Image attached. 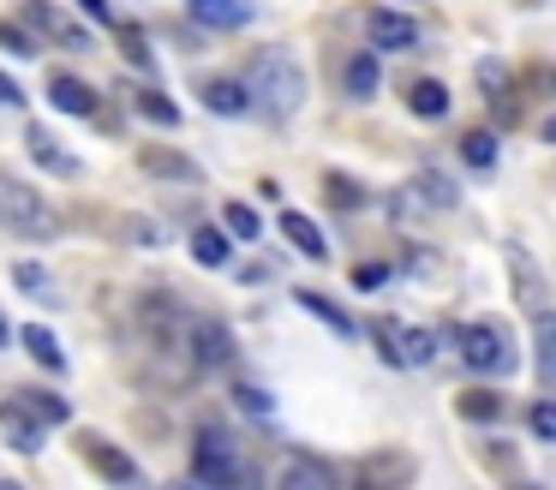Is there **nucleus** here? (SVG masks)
<instances>
[{
    "mask_svg": "<svg viewBox=\"0 0 556 490\" xmlns=\"http://www.w3.org/2000/svg\"><path fill=\"white\" fill-rule=\"evenodd\" d=\"M85 461L97 466V473L109 478V485H132V478H138V461H132V454L109 449L102 437H85Z\"/></svg>",
    "mask_w": 556,
    "mask_h": 490,
    "instance_id": "nucleus-12",
    "label": "nucleus"
},
{
    "mask_svg": "<svg viewBox=\"0 0 556 490\" xmlns=\"http://www.w3.org/2000/svg\"><path fill=\"white\" fill-rule=\"evenodd\" d=\"M121 54L132 60L138 72H156V54H150V36L138 30V24H121Z\"/></svg>",
    "mask_w": 556,
    "mask_h": 490,
    "instance_id": "nucleus-27",
    "label": "nucleus"
},
{
    "mask_svg": "<svg viewBox=\"0 0 556 490\" xmlns=\"http://www.w3.org/2000/svg\"><path fill=\"white\" fill-rule=\"evenodd\" d=\"M341 84H348L353 102H371L377 84H383V66H377V54H353V60H348V72H341Z\"/></svg>",
    "mask_w": 556,
    "mask_h": 490,
    "instance_id": "nucleus-15",
    "label": "nucleus"
},
{
    "mask_svg": "<svg viewBox=\"0 0 556 490\" xmlns=\"http://www.w3.org/2000/svg\"><path fill=\"white\" fill-rule=\"evenodd\" d=\"M0 222L13 227V234H25V239H49L54 227H61V215H54L30 186H18V179H0Z\"/></svg>",
    "mask_w": 556,
    "mask_h": 490,
    "instance_id": "nucleus-3",
    "label": "nucleus"
},
{
    "mask_svg": "<svg viewBox=\"0 0 556 490\" xmlns=\"http://www.w3.org/2000/svg\"><path fill=\"white\" fill-rule=\"evenodd\" d=\"M245 96H257V102H264L276 120H293L305 108V72L293 66L288 48H269V54H257L252 90H245Z\"/></svg>",
    "mask_w": 556,
    "mask_h": 490,
    "instance_id": "nucleus-1",
    "label": "nucleus"
},
{
    "mask_svg": "<svg viewBox=\"0 0 556 490\" xmlns=\"http://www.w3.org/2000/svg\"><path fill=\"white\" fill-rule=\"evenodd\" d=\"M383 281H389L383 263H359V269H353V287H359V293H365V287H383Z\"/></svg>",
    "mask_w": 556,
    "mask_h": 490,
    "instance_id": "nucleus-35",
    "label": "nucleus"
},
{
    "mask_svg": "<svg viewBox=\"0 0 556 490\" xmlns=\"http://www.w3.org/2000/svg\"><path fill=\"white\" fill-rule=\"evenodd\" d=\"M198 96H204V108H210V114H222V120H240L245 102H252L240 78H204V84H198Z\"/></svg>",
    "mask_w": 556,
    "mask_h": 490,
    "instance_id": "nucleus-11",
    "label": "nucleus"
},
{
    "mask_svg": "<svg viewBox=\"0 0 556 490\" xmlns=\"http://www.w3.org/2000/svg\"><path fill=\"white\" fill-rule=\"evenodd\" d=\"M78 7L90 12V18H102V24H114V12H109V0H78Z\"/></svg>",
    "mask_w": 556,
    "mask_h": 490,
    "instance_id": "nucleus-40",
    "label": "nucleus"
},
{
    "mask_svg": "<svg viewBox=\"0 0 556 490\" xmlns=\"http://www.w3.org/2000/svg\"><path fill=\"white\" fill-rule=\"evenodd\" d=\"M460 155H467L472 167H491L496 162V131H467V138H460Z\"/></svg>",
    "mask_w": 556,
    "mask_h": 490,
    "instance_id": "nucleus-30",
    "label": "nucleus"
},
{
    "mask_svg": "<svg viewBox=\"0 0 556 490\" xmlns=\"http://www.w3.org/2000/svg\"><path fill=\"white\" fill-rule=\"evenodd\" d=\"M138 162H144V174H156V179H186V186L198 179V162H186V155H174V150H156V143L138 150Z\"/></svg>",
    "mask_w": 556,
    "mask_h": 490,
    "instance_id": "nucleus-16",
    "label": "nucleus"
},
{
    "mask_svg": "<svg viewBox=\"0 0 556 490\" xmlns=\"http://www.w3.org/2000/svg\"><path fill=\"white\" fill-rule=\"evenodd\" d=\"M281 239H288V246H300L305 257H329L324 227H317L312 215H300V210H281Z\"/></svg>",
    "mask_w": 556,
    "mask_h": 490,
    "instance_id": "nucleus-14",
    "label": "nucleus"
},
{
    "mask_svg": "<svg viewBox=\"0 0 556 490\" xmlns=\"http://www.w3.org/2000/svg\"><path fill=\"white\" fill-rule=\"evenodd\" d=\"M233 401H240V406H245V413H257V418H264V413H269V406H276V401H269V394H264V389H252V382H240V389H233Z\"/></svg>",
    "mask_w": 556,
    "mask_h": 490,
    "instance_id": "nucleus-34",
    "label": "nucleus"
},
{
    "mask_svg": "<svg viewBox=\"0 0 556 490\" xmlns=\"http://www.w3.org/2000/svg\"><path fill=\"white\" fill-rule=\"evenodd\" d=\"M407 108H413L419 120H443V114H448V90H443L437 78H413V84H407Z\"/></svg>",
    "mask_w": 556,
    "mask_h": 490,
    "instance_id": "nucleus-17",
    "label": "nucleus"
},
{
    "mask_svg": "<svg viewBox=\"0 0 556 490\" xmlns=\"http://www.w3.org/2000/svg\"><path fill=\"white\" fill-rule=\"evenodd\" d=\"M25 150H30V162L49 167L54 179H73V174H78V162H73V155H66L61 143H54L49 131H42V126H30V131H25Z\"/></svg>",
    "mask_w": 556,
    "mask_h": 490,
    "instance_id": "nucleus-13",
    "label": "nucleus"
},
{
    "mask_svg": "<svg viewBox=\"0 0 556 490\" xmlns=\"http://www.w3.org/2000/svg\"><path fill=\"white\" fill-rule=\"evenodd\" d=\"M293 299H300V305L312 311V317H324V323H329V329H336V335H353V317H348V311H336V305H329L324 293H312V287H305V293H293Z\"/></svg>",
    "mask_w": 556,
    "mask_h": 490,
    "instance_id": "nucleus-26",
    "label": "nucleus"
},
{
    "mask_svg": "<svg viewBox=\"0 0 556 490\" xmlns=\"http://www.w3.org/2000/svg\"><path fill=\"white\" fill-rule=\"evenodd\" d=\"M186 347H192V359L204 370H216V365H228V359H233V335L222 329L216 317H198L192 323V341H186Z\"/></svg>",
    "mask_w": 556,
    "mask_h": 490,
    "instance_id": "nucleus-7",
    "label": "nucleus"
},
{
    "mask_svg": "<svg viewBox=\"0 0 556 490\" xmlns=\"http://www.w3.org/2000/svg\"><path fill=\"white\" fill-rule=\"evenodd\" d=\"M192 257L204 263V269H228V257H233V239L222 234V227H198V234H192Z\"/></svg>",
    "mask_w": 556,
    "mask_h": 490,
    "instance_id": "nucleus-20",
    "label": "nucleus"
},
{
    "mask_svg": "<svg viewBox=\"0 0 556 490\" xmlns=\"http://www.w3.org/2000/svg\"><path fill=\"white\" fill-rule=\"evenodd\" d=\"M0 48H13V54H30V36H25V30H0Z\"/></svg>",
    "mask_w": 556,
    "mask_h": 490,
    "instance_id": "nucleus-38",
    "label": "nucleus"
},
{
    "mask_svg": "<svg viewBox=\"0 0 556 490\" xmlns=\"http://www.w3.org/2000/svg\"><path fill=\"white\" fill-rule=\"evenodd\" d=\"M448 341H455V353L467 359L472 370H508L515 365V341H508L496 323H455Z\"/></svg>",
    "mask_w": 556,
    "mask_h": 490,
    "instance_id": "nucleus-2",
    "label": "nucleus"
},
{
    "mask_svg": "<svg viewBox=\"0 0 556 490\" xmlns=\"http://www.w3.org/2000/svg\"><path fill=\"white\" fill-rule=\"evenodd\" d=\"M49 102L61 108V114H73V120L97 114V90H90L85 78H73V72H54V78H49Z\"/></svg>",
    "mask_w": 556,
    "mask_h": 490,
    "instance_id": "nucleus-9",
    "label": "nucleus"
},
{
    "mask_svg": "<svg viewBox=\"0 0 556 490\" xmlns=\"http://www.w3.org/2000/svg\"><path fill=\"white\" fill-rule=\"evenodd\" d=\"M25 347H30V359H37V365H49V370H66V353H61V341H54V335L42 329V323H30V329H25Z\"/></svg>",
    "mask_w": 556,
    "mask_h": 490,
    "instance_id": "nucleus-24",
    "label": "nucleus"
},
{
    "mask_svg": "<svg viewBox=\"0 0 556 490\" xmlns=\"http://www.w3.org/2000/svg\"><path fill=\"white\" fill-rule=\"evenodd\" d=\"M371 335H377V353H383L389 365H401V323L395 317H377Z\"/></svg>",
    "mask_w": 556,
    "mask_h": 490,
    "instance_id": "nucleus-32",
    "label": "nucleus"
},
{
    "mask_svg": "<svg viewBox=\"0 0 556 490\" xmlns=\"http://www.w3.org/2000/svg\"><path fill=\"white\" fill-rule=\"evenodd\" d=\"M18 406H25L30 418H42V425H66V418H73V406H66L54 389H25V394H18Z\"/></svg>",
    "mask_w": 556,
    "mask_h": 490,
    "instance_id": "nucleus-22",
    "label": "nucleus"
},
{
    "mask_svg": "<svg viewBox=\"0 0 556 490\" xmlns=\"http://www.w3.org/2000/svg\"><path fill=\"white\" fill-rule=\"evenodd\" d=\"M0 347H7V317H0Z\"/></svg>",
    "mask_w": 556,
    "mask_h": 490,
    "instance_id": "nucleus-41",
    "label": "nucleus"
},
{
    "mask_svg": "<svg viewBox=\"0 0 556 490\" xmlns=\"http://www.w3.org/2000/svg\"><path fill=\"white\" fill-rule=\"evenodd\" d=\"M25 24H30V30H42V36H54V42H66V48H78V54L90 48V30L66 18L54 0H30V7H25Z\"/></svg>",
    "mask_w": 556,
    "mask_h": 490,
    "instance_id": "nucleus-5",
    "label": "nucleus"
},
{
    "mask_svg": "<svg viewBox=\"0 0 556 490\" xmlns=\"http://www.w3.org/2000/svg\"><path fill=\"white\" fill-rule=\"evenodd\" d=\"M186 12H192V24H204V30H245V24H252V7H245V0H186Z\"/></svg>",
    "mask_w": 556,
    "mask_h": 490,
    "instance_id": "nucleus-8",
    "label": "nucleus"
},
{
    "mask_svg": "<svg viewBox=\"0 0 556 490\" xmlns=\"http://www.w3.org/2000/svg\"><path fill=\"white\" fill-rule=\"evenodd\" d=\"M222 222H228V234H233V239H257V227H264L252 203H222Z\"/></svg>",
    "mask_w": 556,
    "mask_h": 490,
    "instance_id": "nucleus-29",
    "label": "nucleus"
},
{
    "mask_svg": "<svg viewBox=\"0 0 556 490\" xmlns=\"http://www.w3.org/2000/svg\"><path fill=\"white\" fill-rule=\"evenodd\" d=\"M0 437H7V449L37 454L42 449V418H30L18 401H7V406H0Z\"/></svg>",
    "mask_w": 556,
    "mask_h": 490,
    "instance_id": "nucleus-10",
    "label": "nucleus"
},
{
    "mask_svg": "<svg viewBox=\"0 0 556 490\" xmlns=\"http://www.w3.org/2000/svg\"><path fill=\"white\" fill-rule=\"evenodd\" d=\"M365 36H371V48H413L419 42V24H413L407 12L365 7Z\"/></svg>",
    "mask_w": 556,
    "mask_h": 490,
    "instance_id": "nucleus-6",
    "label": "nucleus"
},
{
    "mask_svg": "<svg viewBox=\"0 0 556 490\" xmlns=\"http://www.w3.org/2000/svg\"><path fill=\"white\" fill-rule=\"evenodd\" d=\"M0 108H25V90H18V84L7 78V72H0Z\"/></svg>",
    "mask_w": 556,
    "mask_h": 490,
    "instance_id": "nucleus-37",
    "label": "nucleus"
},
{
    "mask_svg": "<svg viewBox=\"0 0 556 490\" xmlns=\"http://www.w3.org/2000/svg\"><path fill=\"white\" fill-rule=\"evenodd\" d=\"M437 335L431 329H401V365H431Z\"/></svg>",
    "mask_w": 556,
    "mask_h": 490,
    "instance_id": "nucleus-28",
    "label": "nucleus"
},
{
    "mask_svg": "<svg viewBox=\"0 0 556 490\" xmlns=\"http://www.w3.org/2000/svg\"><path fill=\"white\" fill-rule=\"evenodd\" d=\"M132 108L144 120H156V126H180V108H174L162 90H132Z\"/></svg>",
    "mask_w": 556,
    "mask_h": 490,
    "instance_id": "nucleus-25",
    "label": "nucleus"
},
{
    "mask_svg": "<svg viewBox=\"0 0 556 490\" xmlns=\"http://www.w3.org/2000/svg\"><path fill=\"white\" fill-rule=\"evenodd\" d=\"M527 425H532V437H539V442H556V406H551V401H539Z\"/></svg>",
    "mask_w": 556,
    "mask_h": 490,
    "instance_id": "nucleus-33",
    "label": "nucleus"
},
{
    "mask_svg": "<svg viewBox=\"0 0 556 490\" xmlns=\"http://www.w3.org/2000/svg\"><path fill=\"white\" fill-rule=\"evenodd\" d=\"M192 478H198V485H240V478H245V466H240V454H233L228 430H216V425L198 430V442H192Z\"/></svg>",
    "mask_w": 556,
    "mask_h": 490,
    "instance_id": "nucleus-4",
    "label": "nucleus"
},
{
    "mask_svg": "<svg viewBox=\"0 0 556 490\" xmlns=\"http://www.w3.org/2000/svg\"><path fill=\"white\" fill-rule=\"evenodd\" d=\"M13 275H18V287H42V269H37V263H18Z\"/></svg>",
    "mask_w": 556,
    "mask_h": 490,
    "instance_id": "nucleus-39",
    "label": "nucleus"
},
{
    "mask_svg": "<svg viewBox=\"0 0 556 490\" xmlns=\"http://www.w3.org/2000/svg\"><path fill=\"white\" fill-rule=\"evenodd\" d=\"M329 485V466H317V461H281V473H276V490H324Z\"/></svg>",
    "mask_w": 556,
    "mask_h": 490,
    "instance_id": "nucleus-18",
    "label": "nucleus"
},
{
    "mask_svg": "<svg viewBox=\"0 0 556 490\" xmlns=\"http://www.w3.org/2000/svg\"><path fill=\"white\" fill-rule=\"evenodd\" d=\"M359 478L371 485V478H407V461H377V466H359Z\"/></svg>",
    "mask_w": 556,
    "mask_h": 490,
    "instance_id": "nucleus-36",
    "label": "nucleus"
},
{
    "mask_svg": "<svg viewBox=\"0 0 556 490\" xmlns=\"http://www.w3.org/2000/svg\"><path fill=\"white\" fill-rule=\"evenodd\" d=\"M455 413L472 418V425H491V418L503 413V394H496V389H460L455 394Z\"/></svg>",
    "mask_w": 556,
    "mask_h": 490,
    "instance_id": "nucleus-23",
    "label": "nucleus"
},
{
    "mask_svg": "<svg viewBox=\"0 0 556 490\" xmlns=\"http://www.w3.org/2000/svg\"><path fill=\"white\" fill-rule=\"evenodd\" d=\"M532 341H539V382L556 377V323L544 305H532Z\"/></svg>",
    "mask_w": 556,
    "mask_h": 490,
    "instance_id": "nucleus-21",
    "label": "nucleus"
},
{
    "mask_svg": "<svg viewBox=\"0 0 556 490\" xmlns=\"http://www.w3.org/2000/svg\"><path fill=\"white\" fill-rule=\"evenodd\" d=\"M324 191H329V203H336V210H359V203H365V186H353L348 174H329Z\"/></svg>",
    "mask_w": 556,
    "mask_h": 490,
    "instance_id": "nucleus-31",
    "label": "nucleus"
},
{
    "mask_svg": "<svg viewBox=\"0 0 556 490\" xmlns=\"http://www.w3.org/2000/svg\"><path fill=\"white\" fill-rule=\"evenodd\" d=\"M407 198L413 203H431V210H455V186H448L443 174H437V167H419V174H413V186H407Z\"/></svg>",
    "mask_w": 556,
    "mask_h": 490,
    "instance_id": "nucleus-19",
    "label": "nucleus"
}]
</instances>
